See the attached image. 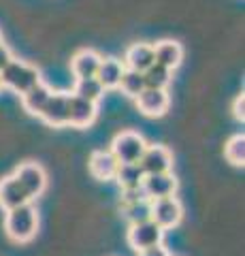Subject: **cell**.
<instances>
[{
    "instance_id": "obj_26",
    "label": "cell",
    "mask_w": 245,
    "mask_h": 256,
    "mask_svg": "<svg viewBox=\"0 0 245 256\" xmlns=\"http://www.w3.org/2000/svg\"><path fill=\"white\" fill-rule=\"evenodd\" d=\"M139 256H171L169 250L164 248L162 244H158V246H152V248H145V250H141L137 252Z\"/></svg>"
},
{
    "instance_id": "obj_8",
    "label": "cell",
    "mask_w": 245,
    "mask_h": 256,
    "mask_svg": "<svg viewBox=\"0 0 245 256\" xmlns=\"http://www.w3.org/2000/svg\"><path fill=\"white\" fill-rule=\"evenodd\" d=\"M68 102H70L68 92H51V96L47 98L38 118H41L47 126H53V128L68 126Z\"/></svg>"
},
{
    "instance_id": "obj_25",
    "label": "cell",
    "mask_w": 245,
    "mask_h": 256,
    "mask_svg": "<svg viewBox=\"0 0 245 256\" xmlns=\"http://www.w3.org/2000/svg\"><path fill=\"white\" fill-rule=\"evenodd\" d=\"M243 109H245V94L241 92V94L235 98V105H233V114H235V118L239 120V122H243V120H245Z\"/></svg>"
},
{
    "instance_id": "obj_10",
    "label": "cell",
    "mask_w": 245,
    "mask_h": 256,
    "mask_svg": "<svg viewBox=\"0 0 245 256\" xmlns=\"http://www.w3.org/2000/svg\"><path fill=\"white\" fill-rule=\"evenodd\" d=\"M98 114V102H92L88 98L70 94V102H68V126L73 128H88L94 124Z\"/></svg>"
},
{
    "instance_id": "obj_2",
    "label": "cell",
    "mask_w": 245,
    "mask_h": 256,
    "mask_svg": "<svg viewBox=\"0 0 245 256\" xmlns=\"http://www.w3.org/2000/svg\"><path fill=\"white\" fill-rule=\"evenodd\" d=\"M0 82H2V88H9L11 92L21 96L41 82V70L32 66V64L13 58L0 70Z\"/></svg>"
},
{
    "instance_id": "obj_16",
    "label": "cell",
    "mask_w": 245,
    "mask_h": 256,
    "mask_svg": "<svg viewBox=\"0 0 245 256\" xmlns=\"http://www.w3.org/2000/svg\"><path fill=\"white\" fill-rule=\"evenodd\" d=\"M154 60L158 64H162V66L175 70V68H179L181 60H184V47L177 41H171V38L158 41L154 45Z\"/></svg>"
},
{
    "instance_id": "obj_29",
    "label": "cell",
    "mask_w": 245,
    "mask_h": 256,
    "mask_svg": "<svg viewBox=\"0 0 245 256\" xmlns=\"http://www.w3.org/2000/svg\"><path fill=\"white\" fill-rule=\"evenodd\" d=\"M0 43H2V34H0Z\"/></svg>"
},
{
    "instance_id": "obj_11",
    "label": "cell",
    "mask_w": 245,
    "mask_h": 256,
    "mask_svg": "<svg viewBox=\"0 0 245 256\" xmlns=\"http://www.w3.org/2000/svg\"><path fill=\"white\" fill-rule=\"evenodd\" d=\"M139 164L145 175L171 171L173 169V154H171V150L164 146H147L143 156L139 160Z\"/></svg>"
},
{
    "instance_id": "obj_21",
    "label": "cell",
    "mask_w": 245,
    "mask_h": 256,
    "mask_svg": "<svg viewBox=\"0 0 245 256\" xmlns=\"http://www.w3.org/2000/svg\"><path fill=\"white\" fill-rule=\"evenodd\" d=\"M122 214L128 224L152 220V201L149 198H139V201H132V203H124Z\"/></svg>"
},
{
    "instance_id": "obj_15",
    "label": "cell",
    "mask_w": 245,
    "mask_h": 256,
    "mask_svg": "<svg viewBox=\"0 0 245 256\" xmlns=\"http://www.w3.org/2000/svg\"><path fill=\"white\" fill-rule=\"evenodd\" d=\"M100 60L102 56L94 50H79L73 60H70V70L77 79H83V77H96V70L100 66Z\"/></svg>"
},
{
    "instance_id": "obj_20",
    "label": "cell",
    "mask_w": 245,
    "mask_h": 256,
    "mask_svg": "<svg viewBox=\"0 0 245 256\" xmlns=\"http://www.w3.org/2000/svg\"><path fill=\"white\" fill-rule=\"evenodd\" d=\"M117 88L122 90L124 96H128V98H137V96L145 90V79H143V73H139V70H132V68H124V73L120 77V84Z\"/></svg>"
},
{
    "instance_id": "obj_6",
    "label": "cell",
    "mask_w": 245,
    "mask_h": 256,
    "mask_svg": "<svg viewBox=\"0 0 245 256\" xmlns=\"http://www.w3.org/2000/svg\"><path fill=\"white\" fill-rule=\"evenodd\" d=\"M137 109L147 118H162L171 107V96L167 90H160V88H145L137 98Z\"/></svg>"
},
{
    "instance_id": "obj_5",
    "label": "cell",
    "mask_w": 245,
    "mask_h": 256,
    "mask_svg": "<svg viewBox=\"0 0 245 256\" xmlns=\"http://www.w3.org/2000/svg\"><path fill=\"white\" fill-rule=\"evenodd\" d=\"M15 178L21 184V188L26 190L30 201H34L45 192L47 188V173L38 162H23L15 169Z\"/></svg>"
},
{
    "instance_id": "obj_9",
    "label": "cell",
    "mask_w": 245,
    "mask_h": 256,
    "mask_svg": "<svg viewBox=\"0 0 245 256\" xmlns=\"http://www.w3.org/2000/svg\"><path fill=\"white\" fill-rule=\"evenodd\" d=\"M177 178L171 171L164 173H149L143 178L141 184V190L145 192V196L149 201H156V198H164V196H175L177 192Z\"/></svg>"
},
{
    "instance_id": "obj_4",
    "label": "cell",
    "mask_w": 245,
    "mask_h": 256,
    "mask_svg": "<svg viewBox=\"0 0 245 256\" xmlns=\"http://www.w3.org/2000/svg\"><path fill=\"white\" fill-rule=\"evenodd\" d=\"M128 246L132 248L134 252H141L145 248H152L162 244L164 239V228H160L154 220H143V222H137V224H130L128 228Z\"/></svg>"
},
{
    "instance_id": "obj_28",
    "label": "cell",
    "mask_w": 245,
    "mask_h": 256,
    "mask_svg": "<svg viewBox=\"0 0 245 256\" xmlns=\"http://www.w3.org/2000/svg\"><path fill=\"white\" fill-rule=\"evenodd\" d=\"M0 90H2V82H0Z\"/></svg>"
},
{
    "instance_id": "obj_3",
    "label": "cell",
    "mask_w": 245,
    "mask_h": 256,
    "mask_svg": "<svg viewBox=\"0 0 245 256\" xmlns=\"http://www.w3.org/2000/svg\"><path fill=\"white\" fill-rule=\"evenodd\" d=\"M147 148V141L134 130H122L115 134L111 141V154L117 158V162H139L143 152Z\"/></svg>"
},
{
    "instance_id": "obj_14",
    "label": "cell",
    "mask_w": 245,
    "mask_h": 256,
    "mask_svg": "<svg viewBox=\"0 0 245 256\" xmlns=\"http://www.w3.org/2000/svg\"><path fill=\"white\" fill-rule=\"evenodd\" d=\"M154 62H156L154 60V45H149V43H132L124 56V66L139 70V73H143Z\"/></svg>"
},
{
    "instance_id": "obj_17",
    "label": "cell",
    "mask_w": 245,
    "mask_h": 256,
    "mask_svg": "<svg viewBox=\"0 0 245 256\" xmlns=\"http://www.w3.org/2000/svg\"><path fill=\"white\" fill-rule=\"evenodd\" d=\"M49 96H51V88L47 84H43V82H38L34 88H30L26 94H21V107H23L26 114L38 118V114L43 111Z\"/></svg>"
},
{
    "instance_id": "obj_24",
    "label": "cell",
    "mask_w": 245,
    "mask_h": 256,
    "mask_svg": "<svg viewBox=\"0 0 245 256\" xmlns=\"http://www.w3.org/2000/svg\"><path fill=\"white\" fill-rule=\"evenodd\" d=\"M224 156L233 166H243L245 162V137L243 134H235V137L226 141Z\"/></svg>"
},
{
    "instance_id": "obj_1",
    "label": "cell",
    "mask_w": 245,
    "mask_h": 256,
    "mask_svg": "<svg viewBox=\"0 0 245 256\" xmlns=\"http://www.w3.org/2000/svg\"><path fill=\"white\" fill-rule=\"evenodd\" d=\"M38 230V214L32 203H23L15 210H9L4 216V233L15 244L32 242Z\"/></svg>"
},
{
    "instance_id": "obj_7",
    "label": "cell",
    "mask_w": 245,
    "mask_h": 256,
    "mask_svg": "<svg viewBox=\"0 0 245 256\" xmlns=\"http://www.w3.org/2000/svg\"><path fill=\"white\" fill-rule=\"evenodd\" d=\"M184 218V207H181L179 198L175 196H164V198H156L152 201V220L158 224L160 228H173L177 226Z\"/></svg>"
},
{
    "instance_id": "obj_13",
    "label": "cell",
    "mask_w": 245,
    "mask_h": 256,
    "mask_svg": "<svg viewBox=\"0 0 245 256\" xmlns=\"http://www.w3.org/2000/svg\"><path fill=\"white\" fill-rule=\"evenodd\" d=\"M30 198L26 194V190L21 188V184L17 182L15 175H9V178H2L0 180V207L4 212L15 210L23 203H28Z\"/></svg>"
},
{
    "instance_id": "obj_23",
    "label": "cell",
    "mask_w": 245,
    "mask_h": 256,
    "mask_svg": "<svg viewBox=\"0 0 245 256\" xmlns=\"http://www.w3.org/2000/svg\"><path fill=\"white\" fill-rule=\"evenodd\" d=\"M73 94L81 96V98H88L92 102H98L102 98V94H105V88L100 86L96 77H83V79H77Z\"/></svg>"
},
{
    "instance_id": "obj_27",
    "label": "cell",
    "mask_w": 245,
    "mask_h": 256,
    "mask_svg": "<svg viewBox=\"0 0 245 256\" xmlns=\"http://www.w3.org/2000/svg\"><path fill=\"white\" fill-rule=\"evenodd\" d=\"M13 60V54H11V50L6 47L4 43H0V70H2L6 64H9Z\"/></svg>"
},
{
    "instance_id": "obj_18",
    "label": "cell",
    "mask_w": 245,
    "mask_h": 256,
    "mask_svg": "<svg viewBox=\"0 0 245 256\" xmlns=\"http://www.w3.org/2000/svg\"><path fill=\"white\" fill-rule=\"evenodd\" d=\"M124 62L117 58H102L100 66L96 70V79L100 82V86L105 90H115L117 84H120V77L124 73Z\"/></svg>"
},
{
    "instance_id": "obj_12",
    "label": "cell",
    "mask_w": 245,
    "mask_h": 256,
    "mask_svg": "<svg viewBox=\"0 0 245 256\" xmlns=\"http://www.w3.org/2000/svg\"><path fill=\"white\" fill-rule=\"evenodd\" d=\"M117 166H120V162H117V158L111 154V150L92 152V156H90V173H92L94 180H98V182L113 180Z\"/></svg>"
},
{
    "instance_id": "obj_19",
    "label": "cell",
    "mask_w": 245,
    "mask_h": 256,
    "mask_svg": "<svg viewBox=\"0 0 245 256\" xmlns=\"http://www.w3.org/2000/svg\"><path fill=\"white\" fill-rule=\"evenodd\" d=\"M143 178H145V173L139 162H120L113 180L120 184L122 190H126V188H141Z\"/></svg>"
},
{
    "instance_id": "obj_22",
    "label": "cell",
    "mask_w": 245,
    "mask_h": 256,
    "mask_svg": "<svg viewBox=\"0 0 245 256\" xmlns=\"http://www.w3.org/2000/svg\"><path fill=\"white\" fill-rule=\"evenodd\" d=\"M143 79H145V88H160V90H167L169 84L173 82V70L154 62L152 66L143 70Z\"/></svg>"
}]
</instances>
